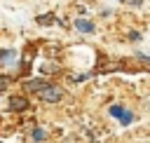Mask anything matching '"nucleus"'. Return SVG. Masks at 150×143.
Returning a JSON list of instances; mask_svg holds the SVG:
<instances>
[{"mask_svg": "<svg viewBox=\"0 0 150 143\" xmlns=\"http://www.w3.org/2000/svg\"><path fill=\"white\" fill-rule=\"evenodd\" d=\"M26 89H35L38 96H40L42 101H47V103H59L61 96H63L61 87L49 84V82H45V80H30V82H26Z\"/></svg>", "mask_w": 150, "mask_h": 143, "instance_id": "obj_1", "label": "nucleus"}, {"mask_svg": "<svg viewBox=\"0 0 150 143\" xmlns=\"http://www.w3.org/2000/svg\"><path fill=\"white\" fill-rule=\"evenodd\" d=\"M110 115H112V117H117V120H120L124 127L134 122V115H131V113H127L122 105H110Z\"/></svg>", "mask_w": 150, "mask_h": 143, "instance_id": "obj_2", "label": "nucleus"}, {"mask_svg": "<svg viewBox=\"0 0 150 143\" xmlns=\"http://www.w3.org/2000/svg\"><path fill=\"white\" fill-rule=\"evenodd\" d=\"M7 105H9V110H26L30 103H28V98H23V96H12Z\"/></svg>", "mask_w": 150, "mask_h": 143, "instance_id": "obj_3", "label": "nucleus"}, {"mask_svg": "<svg viewBox=\"0 0 150 143\" xmlns=\"http://www.w3.org/2000/svg\"><path fill=\"white\" fill-rule=\"evenodd\" d=\"M16 59H19V54H16L14 49H5V52H0V63H2V66H12Z\"/></svg>", "mask_w": 150, "mask_h": 143, "instance_id": "obj_4", "label": "nucleus"}, {"mask_svg": "<svg viewBox=\"0 0 150 143\" xmlns=\"http://www.w3.org/2000/svg\"><path fill=\"white\" fill-rule=\"evenodd\" d=\"M75 28H77L80 33H94V23H89V21H84V19H77V21H75Z\"/></svg>", "mask_w": 150, "mask_h": 143, "instance_id": "obj_5", "label": "nucleus"}, {"mask_svg": "<svg viewBox=\"0 0 150 143\" xmlns=\"http://www.w3.org/2000/svg\"><path fill=\"white\" fill-rule=\"evenodd\" d=\"M33 138H35V141H45V131H42L40 127H35V129H33Z\"/></svg>", "mask_w": 150, "mask_h": 143, "instance_id": "obj_6", "label": "nucleus"}, {"mask_svg": "<svg viewBox=\"0 0 150 143\" xmlns=\"http://www.w3.org/2000/svg\"><path fill=\"white\" fill-rule=\"evenodd\" d=\"M49 16H52V14H45V16H40V19H38V21H40V23H52V21H54V19H49Z\"/></svg>", "mask_w": 150, "mask_h": 143, "instance_id": "obj_7", "label": "nucleus"}]
</instances>
